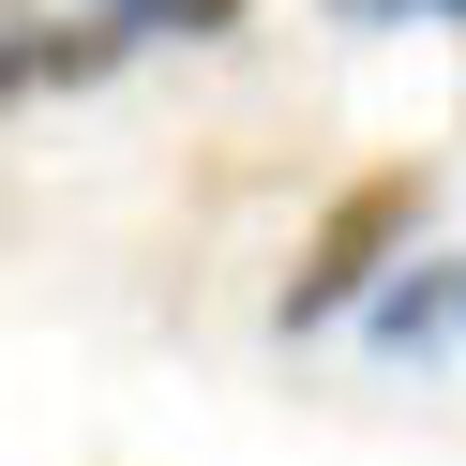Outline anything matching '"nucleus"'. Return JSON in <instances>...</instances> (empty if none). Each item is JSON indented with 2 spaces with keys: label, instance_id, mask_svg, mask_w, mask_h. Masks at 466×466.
Segmentation results:
<instances>
[{
  "label": "nucleus",
  "instance_id": "obj_4",
  "mask_svg": "<svg viewBox=\"0 0 466 466\" xmlns=\"http://www.w3.org/2000/svg\"><path fill=\"white\" fill-rule=\"evenodd\" d=\"M121 15H151V0H121Z\"/></svg>",
  "mask_w": 466,
  "mask_h": 466
},
{
  "label": "nucleus",
  "instance_id": "obj_2",
  "mask_svg": "<svg viewBox=\"0 0 466 466\" xmlns=\"http://www.w3.org/2000/svg\"><path fill=\"white\" fill-rule=\"evenodd\" d=\"M121 15H106V31H46V15H31V31H15V91H61V76H106V61H121Z\"/></svg>",
  "mask_w": 466,
  "mask_h": 466
},
{
  "label": "nucleus",
  "instance_id": "obj_3",
  "mask_svg": "<svg viewBox=\"0 0 466 466\" xmlns=\"http://www.w3.org/2000/svg\"><path fill=\"white\" fill-rule=\"evenodd\" d=\"M406 15H466V0H406Z\"/></svg>",
  "mask_w": 466,
  "mask_h": 466
},
{
  "label": "nucleus",
  "instance_id": "obj_1",
  "mask_svg": "<svg viewBox=\"0 0 466 466\" xmlns=\"http://www.w3.org/2000/svg\"><path fill=\"white\" fill-rule=\"evenodd\" d=\"M421 211H436V166H421V151H391V166H346V181L316 196L301 256H286V301H271V331H331V316L391 301V286H406V256H421Z\"/></svg>",
  "mask_w": 466,
  "mask_h": 466
}]
</instances>
